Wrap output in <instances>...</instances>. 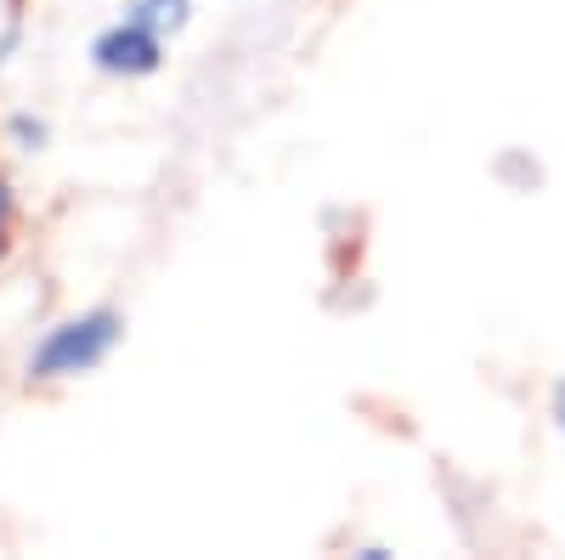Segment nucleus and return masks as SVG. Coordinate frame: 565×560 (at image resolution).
Wrapping results in <instances>:
<instances>
[{"instance_id": "1", "label": "nucleus", "mask_w": 565, "mask_h": 560, "mask_svg": "<svg viewBox=\"0 0 565 560\" xmlns=\"http://www.w3.org/2000/svg\"><path fill=\"white\" fill-rule=\"evenodd\" d=\"M125 323L119 311H85V317H68L45 335L29 357V380H74V373H90L97 362H108V351L119 346Z\"/></svg>"}, {"instance_id": "2", "label": "nucleus", "mask_w": 565, "mask_h": 560, "mask_svg": "<svg viewBox=\"0 0 565 560\" xmlns=\"http://www.w3.org/2000/svg\"><path fill=\"white\" fill-rule=\"evenodd\" d=\"M159 57H164V34L153 23H141V18H125V23L103 29L97 45H90V63H97L103 74H125V80L153 74Z\"/></svg>"}, {"instance_id": "3", "label": "nucleus", "mask_w": 565, "mask_h": 560, "mask_svg": "<svg viewBox=\"0 0 565 560\" xmlns=\"http://www.w3.org/2000/svg\"><path fill=\"white\" fill-rule=\"evenodd\" d=\"M186 12H193V0H130V18L153 23L159 34H175L186 23Z\"/></svg>"}, {"instance_id": "4", "label": "nucleus", "mask_w": 565, "mask_h": 560, "mask_svg": "<svg viewBox=\"0 0 565 560\" xmlns=\"http://www.w3.org/2000/svg\"><path fill=\"white\" fill-rule=\"evenodd\" d=\"M548 419L565 431V373H559V385H554V397H548Z\"/></svg>"}, {"instance_id": "5", "label": "nucleus", "mask_w": 565, "mask_h": 560, "mask_svg": "<svg viewBox=\"0 0 565 560\" xmlns=\"http://www.w3.org/2000/svg\"><path fill=\"white\" fill-rule=\"evenodd\" d=\"M7 221H12V193H7V181H0V232H7Z\"/></svg>"}]
</instances>
